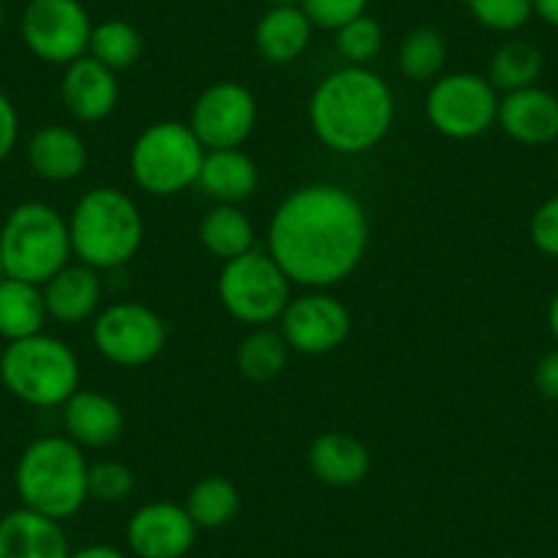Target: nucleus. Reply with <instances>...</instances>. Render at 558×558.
Here are the masks:
<instances>
[{
  "label": "nucleus",
  "instance_id": "2f4dec72",
  "mask_svg": "<svg viewBox=\"0 0 558 558\" xmlns=\"http://www.w3.org/2000/svg\"><path fill=\"white\" fill-rule=\"evenodd\" d=\"M465 7L482 28L496 34L520 31L534 14V0H465Z\"/></svg>",
  "mask_w": 558,
  "mask_h": 558
},
{
  "label": "nucleus",
  "instance_id": "412c9836",
  "mask_svg": "<svg viewBox=\"0 0 558 558\" xmlns=\"http://www.w3.org/2000/svg\"><path fill=\"white\" fill-rule=\"evenodd\" d=\"M310 471L329 487H353L367 480L373 454L367 444L345 430L320 433L307 452Z\"/></svg>",
  "mask_w": 558,
  "mask_h": 558
},
{
  "label": "nucleus",
  "instance_id": "7c9ffc66",
  "mask_svg": "<svg viewBox=\"0 0 558 558\" xmlns=\"http://www.w3.org/2000/svg\"><path fill=\"white\" fill-rule=\"evenodd\" d=\"M335 45L340 58L348 61V66H367L384 50V28L375 17L362 14V17L342 25L340 31H335Z\"/></svg>",
  "mask_w": 558,
  "mask_h": 558
},
{
  "label": "nucleus",
  "instance_id": "39448f33",
  "mask_svg": "<svg viewBox=\"0 0 558 558\" xmlns=\"http://www.w3.org/2000/svg\"><path fill=\"white\" fill-rule=\"evenodd\" d=\"M0 260L7 277L45 286L72 260L69 219L39 201L14 206L0 228Z\"/></svg>",
  "mask_w": 558,
  "mask_h": 558
},
{
  "label": "nucleus",
  "instance_id": "79ce46f5",
  "mask_svg": "<svg viewBox=\"0 0 558 558\" xmlns=\"http://www.w3.org/2000/svg\"><path fill=\"white\" fill-rule=\"evenodd\" d=\"M3 25H7V9L0 3V31H3Z\"/></svg>",
  "mask_w": 558,
  "mask_h": 558
},
{
  "label": "nucleus",
  "instance_id": "f3484780",
  "mask_svg": "<svg viewBox=\"0 0 558 558\" xmlns=\"http://www.w3.org/2000/svg\"><path fill=\"white\" fill-rule=\"evenodd\" d=\"M47 315L63 326H77L99 315L105 286L96 268L85 263H66L41 286Z\"/></svg>",
  "mask_w": 558,
  "mask_h": 558
},
{
  "label": "nucleus",
  "instance_id": "c85d7f7f",
  "mask_svg": "<svg viewBox=\"0 0 558 558\" xmlns=\"http://www.w3.org/2000/svg\"><path fill=\"white\" fill-rule=\"evenodd\" d=\"M542 74V52L531 41L512 39L507 45L498 47L490 58V72L487 80L493 88L512 94V90H523L536 85Z\"/></svg>",
  "mask_w": 558,
  "mask_h": 558
},
{
  "label": "nucleus",
  "instance_id": "6ab92c4d",
  "mask_svg": "<svg viewBox=\"0 0 558 558\" xmlns=\"http://www.w3.org/2000/svg\"><path fill=\"white\" fill-rule=\"evenodd\" d=\"M66 531L34 509H12L0 518V558H69Z\"/></svg>",
  "mask_w": 558,
  "mask_h": 558
},
{
  "label": "nucleus",
  "instance_id": "ea45409f",
  "mask_svg": "<svg viewBox=\"0 0 558 558\" xmlns=\"http://www.w3.org/2000/svg\"><path fill=\"white\" fill-rule=\"evenodd\" d=\"M547 326H550L553 340L558 342V293H556V296H553L550 310H547Z\"/></svg>",
  "mask_w": 558,
  "mask_h": 558
},
{
  "label": "nucleus",
  "instance_id": "4be33fe9",
  "mask_svg": "<svg viewBox=\"0 0 558 558\" xmlns=\"http://www.w3.org/2000/svg\"><path fill=\"white\" fill-rule=\"evenodd\" d=\"M257 184H260V170H257L255 159L241 148H219V151H206L203 157L197 186L211 201L241 206L255 195Z\"/></svg>",
  "mask_w": 558,
  "mask_h": 558
},
{
  "label": "nucleus",
  "instance_id": "393cba45",
  "mask_svg": "<svg viewBox=\"0 0 558 558\" xmlns=\"http://www.w3.org/2000/svg\"><path fill=\"white\" fill-rule=\"evenodd\" d=\"M197 235L208 255L219 257L222 263L255 250V225L241 211V206H228V203H217L203 214Z\"/></svg>",
  "mask_w": 558,
  "mask_h": 558
},
{
  "label": "nucleus",
  "instance_id": "f03ea898",
  "mask_svg": "<svg viewBox=\"0 0 558 558\" xmlns=\"http://www.w3.org/2000/svg\"><path fill=\"white\" fill-rule=\"evenodd\" d=\"M395 110V94L380 74L367 66H342L315 85L307 116L329 151L359 157L384 143Z\"/></svg>",
  "mask_w": 558,
  "mask_h": 558
},
{
  "label": "nucleus",
  "instance_id": "e433bc0d",
  "mask_svg": "<svg viewBox=\"0 0 558 558\" xmlns=\"http://www.w3.org/2000/svg\"><path fill=\"white\" fill-rule=\"evenodd\" d=\"M534 386L545 400H558V348L536 362Z\"/></svg>",
  "mask_w": 558,
  "mask_h": 558
},
{
  "label": "nucleus",
  "instance_id": "72a5a7b5",
  "mask_svg": "<svg viewBox=\"0 0 558 558\" xmlns=\"http://www.w3.org/2000/svg\"><path fill=\"white\" fill-rule=\"evenodd\" d=\"M367 3L369 0H302V9L313 28L340 31L351 20L367 14Z\"/></svg>",
  "mask_w": 558,
  "mask_h": 558
},
{
  "label": "nucleus",
  "instance_id": "423d86ee",
  "mask_svg": "<svg viewBox=\"0 0 558 558\" xmlns=\"http://www.w3.org/2000/svg\"><path fill=\"white\" fill-rule=\"evenodd\" d=\"M0 384L34 408H61L80 389L77 353L52 335L7 342L0 353Z\"/></svg>",
  "mask_w": 558,
  "mask_h": 558
},
{
  "label": "nucleus",
  "instance_id": "473e14b6",
  "mask_svg": "<svg viewBox=\"0 0 558 558\" xmlns=\"http://www.w3.org/2000/svg\"><path fill=\"white\" fill-rule=\"evenodd\" d=\"M134 493V471L118 460L88 463V501L121 504Z\"/></svg>",
  "mask_w": 558,
  "mask_h": 558
},
{
  "label": "nucleus",
  "instance_id": "ddd939ff",
  "mask_svg": "<svg viewBox=\"0 0 558 558\" xmlns=\"http://www.w3.org/2000/svg\"><path fill=\"white\" fill-rule=\"evenodd\" d=\"M351 310L329 291H307L288 302L279 315V335L286 337L291 353L324 356L345 345L351 337Z\"/></svg>",
  "mask_w": 558,
  "mask_h": 558
},
{
  "label": "nucleus",
  "instance_id": "cd10ccee",
  "mask_svg": "<svg viewBox=\"0 0 558 558\" xmlns=\"http://www.w3.org/2000/svg\"><path fill=\"white\" fill-rule=\"evenodd\" d=\"M143 50H146V39L126 20H105L90 31L88 56L105 63L116 74L137 66Z\"/></svg>",
  "mask_w": 558,
  "mask_h": 558
},
{
  "label": "nucleus",
  "instance_id": "f8f14e48",
  "mask_svg": "<svg viewBox=\"0 0 558 558\" xmlns=\"http://www.w3.org/2000/svg\"><path fill=\"white\" fill-rule=\"evenodd\" d=\"M190 126L206 151L241 148L257 126L255 94L233 80L208 85L192 105Z\"/></svg>",
  "mask_w": 558,
  "mask_h": 558
},
{
  "label": "nucleus",
  "instance_id": "c756f323",
  "mask_svg": "<svg viewBox=\"0 0 558 558\" xmlns=\"http://www.w3.org/2000/svg\"><path fill=\"white\" fill-rule=\"evenodd\" d=\"M397 66L411 83H433L447 66V41L436 28H416L402 39Z\"/></svg>",
  "mask_w": 558,
  "mask_h": 558
},
{
  "label": "nucleus",
  "instance_id": "dca6fc26",
  "mask_svg": "<svg viewBox=\"0 0 558 558\" xmlns=\"http://www.w3.org/2000/svg\"><path fill=\"white\" fill-rule=\"evenodd\" d=\"M63 430L77 447L83 449H107L121 441L126 430V416L121 405L110 395L80 386L66 402H63Z\"/></svg>",
  "mask_w": 558,
  "mask_h": 558
},
{
  "label": "nucleus",
  "instance_id": "4c0bfd02",
  "mask_svg": "<svg viewBox=\"0 0 558 558\" xmlns=\"http://www.w3.org/2000/svg\"><path fill=\"white\" fill-rule=\"evenodd\" d=\"M69 558H129V556L110 545H88V547H80V550H72V556Z\"/></svg>",
  "mask_w": 558,
  "mask_h": 558
},
{
  "label": "nucleus",
  "instance_id": "f257e3e1",
  "mask_svg": "<svg viewBox=\"0 0 558 558\" xmlns=\"http://www.w3.org/2000/svg\"><path fill=\"white\" fill-rule=\"evenodd\" d=\"M266 235V252L293 286L326 291L362 266L369 246V217L345 186L304 184L279 203Z\"/></svg>",
  "mask_w": 558,
  "mask_h": 558
},
{
  "label": "nucleus",
  "instance_id": "9d476101",
  "mask_svg": "<svg viewBox=\"0 0 558 558\" xmlns=\"http://www.w3.org/2000/svg\"><path fill=\"white\" fill-rule=\"evenodd\" d=\"M94 348L118 367H146L168 345V324L140 302H116L94 318Z\"/></svg>",
  "mask_w": 558,
  "mask_h": 558
},
{
  "label": "nucleus",
  "instance_id": "4468645a",
  "mask_svg": "<svg viewBox=\"0 0 558 558\" xmlns=\"http://www.w3.org/2000/svg\"><path fill=\"white\" fill-rule=\"evenodd\" d=\"M184 504L151 501L134 509L126 523V545L137 558H184L197 542Z\"/></svg>",
  "mask_w": 558,
  "mask_h": 558
},
{
  "label": "nucleus",
  "instance_id": "b1692460",
  "mask_svg": "<svg viewBox=\"0 0 558 558\" xmlns=\"http://www.w3.org/2000/svg\"><path fill=\"white\" fill-rule=\"evenodd\" d=\"M50 320L41 286L25 279H0V337L7 342L41 335Z\"/></svg>",
  "mask_w": 558,
  "mask_h": 558
},
{
  "label": "nucleus",
  "instance_id": "a19ab883",
  "mask_svg": "<svg viewBox=\"0 0 558 558\" xmlns=\"http://www.w3.org/2000/svg\"><path fill=\"white\" fill-rule=\"evenodd\" d=\"M268 9H277V7H302V0H266Z\"/></svg>",
  "mask_w": 558,
  "mask_h": 558
},
{
  "label": "nucleus",
  "instance_id": "a211bd4d",
  "mask_svg": "<svg viewBox=\"0 0 558 558\" xmlns=\"http://www.w3.org/2000/svg\"><path fill=\"white\" fill-rule=\"evenodd\" d=\"M498 126L520 146H547L558 137V99L536 85L504 94Z\"/></svg>",
  "mask_w": 558,
  "mask_h": 558
},
{
  "label": "nucleus",
  "instance_id": "6e6552de",
  "mask_svg": "<svg viewBox=\"0 0 558 558\" xmlns=\"http://www.w3.org/2000/svg\"><path fill=\"white\" fill-rule=\"evenodd\" d=\"M291 279L268 252L252 250L222 263L217 293L225 313L241 324L260 329L274 324L291 302Z\"/></svg>",
  "mask_w": 558,
  "mask_h": 558
},
{
  "label": "nucleus",
  "instance_id": "5701e85b",
  "mask_svg": "<svg viewBox=\"0 0 558 558\" xmlns=\"http://www.w3.org/2000/svg\"><path fill=\"white\" fill-rule=\"evenodd\" d=\"M313 23L302 7L268 9L255 25V50L271 66H288L307 52Z\"/></svg>",
  "mask_w": 558,
  "mask_h": 558
},
{
  "label": "nucleus",
  "instance_id": "7ed1b4c3",
  "mask_svg": "<svg viewBox=\"0 0 558 558\" xmlns=\"http://www.w3.org/2000/svg\"><path fill=\"white\" fill-rule=\"evenodd\" d=\"M14 490L25 509L63 520L88 504V460L69 436H45L23 449L14 469Z\"/></svg>",
  "mask_w": 558,
  "mask_h": 558
},
{
  "label": "nucleus",
  "instance_id": "c9c22d12",
  "mask_svg": "<svg viewBox=\"0 0 558 558\" xmlns=\"http://www.w3.org/2000/svg\"><path fill=\"white\" fill-rule=\"evenodd\" d=\"M20 137V116L14 101L0 90V162L14 151Z\"/></svg>",
  "mask_w": 558,
  "mask_h": 558
},
{
  "label": "nucleus",
  "instance_id": "c03bdc74",
  "mask_svg": "<svg viewBox=\"0 0 558 558\" xmlns=\"http://www.w3.org/2000/svg\"><path fill=\"white\" fill-rule=\"evenodd\" d=\"M556 170H558V159H556Z\"/></svg>",
  "mask_w": 558,
  "mask_h": 558
},
{
  "label": "nucleus",
  "instance_id": "0eeeda50",
  "mask_svg": "<svg viewBox=\"0 0 558 558\" xmlns=\"http://www.w3.org/2000/svg\"><path fill=\"white\" fill-rule=\"evenodd\" d=\"M203 148L190 123L157 121L137 134L129 151L132 181L154 197L181 195L197 184L201 175Z\"/></svg>",
  "mask_w": 558,
  "mask_h": 558
},
{
  "label": "nucleus",
  "instance_id": "20e7f679",
  "mask_svg": "<svg viewBox=\"0 0 558 558\" xmlns=\"http://www.w3.org/2000/svg\"><path fill=\"white\" fill-rule=\"evenodd\" d=\"M72 255L96 271H112L132 260L146 239L137 203L118 186H94L69 217Z\"/></svg>",
  "mask_w": 558,
  "mask_h": 558
},
{
  "label": "nucleus",
  "instance_id": "9b49d317",
  "mask_svg": "<svg viewBox=\"0 0 558 558\" xmlns=\"http://www.w3.org/2000/svg\"><path fill=\"white\" fill-rule=\"evenodd\" d=\"M20 31L25 47L39 61L69 66L88 56L94 23L80 0H31L20 20Z\"/></svg>",
  "mask_w": 558,
  "mask_h": 558
},
{
  "label": "nucleus",
  "instance_id": "58836bf2",
  "mask_svg": "<svg viewBox=\"0 0 558 558\" xmlns=\"http://www.w3.org/2000/svg\"><path fill=\"white\" fill-rule=\"evenodd\" d=\"M534 14H539L553 28H558V0H534Z\"/></svg>",
  "mask_w": 558,
  "mask_h": 558
},
{
  "label": "nucleus",
  "instance_id": "aec40b11",
  "mask_svg": "<svg viewBox=\"0 0 558 558\" xmlns=\"http://www.w3.org/2000/svg\"><path fill=\"white\" fill-rule=\"evenodd\" d=\"M25 157H28L34 175H39L41 181L66 184V181L83 175L85 165H88V146H85L83 134L74 132L72 126L47 123V126L36 129L34 137L28 140Z\"/></svg>",
  "mask_w": 558,
  "mask_h": 558
},
{
  "label": "nucleus",
  "instance_id": "f704fd0d",
  "mask_svg": "<svg viewBox=\"0 0 558 558\" xmlns=\"http://www.w3.org/2000/svg\"><path fill=\"white\" fill-rule=\"evenodd\" d=\"M529 235L542 255L558 257V195L536 208L529 225Z\"/></svg>",
  "mask_w": 558,
  "mask_h": 558
},
{
  "label": "nucleus",
  "instance_id": "1a4fd4ad",
  "mask_svg": "<svg viewBox=\"0 0 558 558\" xmlns=\"http://www.w3.org/2000/svg\"><path fill=\"white\" fill-rule=\"evenodd\" d=\"M498 90L482 74L454 72L433 80L425 99L430 126L449 140H474L498 123Z\"/></svg>",
  "mask_w": 558,
  "mask_h": 558
},
{
  "label": "nucleus",
  "instance_id": "a878e982",
  "mask_svg": "<svg viewBox=\"0 0 558 558\" xmlns=\"http://www.w3.org/2000/svg\"><path fill=\"white\" fill-rule=\"evenodd\" d=\"M184 509L190 512L192 523L197 529H225L228 523H233L235 514L241 509V493L228 476H203L186 493Z\"/></svg>",
  "mask_w": 558,
  "mask_h": 558
},
{
  "label": "nucleus",
  "instance_id": "37998d69",
  "mask_svg": "<svg viewBox=\"0 0 558 558\" xmlns=\"http://www.w3.org/2000/svg\"><path fill=\"white\" fill-rule=\"evenodd\" d=\"M7 277V271H3V260H0V279Z\"/></svg>",
  "mask_w": 558,
  "mask_h": 558
},
{
  "label": "nucleus",
  "instance_id": "bb28decb",
  "mask_svg": "<svg viewBox=\"0 0 558 558\" xmlns=\"http://www.w3.org/2000/svg\"><path fill=\"white\" fill-rule=\"evenodd\" d=\"M288 359H291V348H288L286 337L260 326L241 340L239 351H235V367L252 384H268L286 373Z\"/></svg>",
  "mask_w": 558,
  "mask_h": 558
},
{
  "label": "nucleus",
  "instance_id": "2eb2a0df",
  "mask_svg": "<svg viewBox=\"0 0 558 558\" xmlns=\"http://www.w3.org/2000/svg\"><path fill=\"white\" fill-rule=\"evenodd\" d=\"M61 99L69 116L80 123H99L116 112L121 88L118 74L99 63L96 58L83 56L63 66Z\"/></svg>",
  "mask_w": 558,
  "mask_h": 558
}]
</instances>
